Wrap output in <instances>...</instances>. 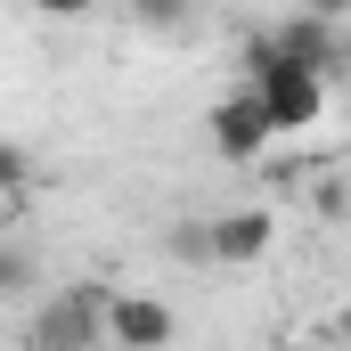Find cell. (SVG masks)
I'll return each mask as SVG.
<instances>
[{
  "label": "cell",
  "mask_w": 351,
  "mask_h": 351,
  "mask_svg": "<svg viewBox=\"0 0 351 351\" xmlns=\"http://www.w3.org/2000/svg\"><path fill=\"white\" fill-rule=\"evenodd\" d=\"M302 8H311V16H335V25L351 16V0H302Z\"/></svg>",
  "instance_id": "8fae6325"
},
{
  "label": "cell",
  "mask_w": 351,
  "mask_h": 351,
  "mask_svg": "<svg viewBox=\"0 0 351 351\" xmlns=\"http://www.w3.org/2000/svg\"><path fill=\"white\" fill-rule=\"evenodd\" d=\"M131 8V25H147V33H180L188 16H196V0H123Z\"/></svg>",
  "instance_id": "52a82bcc"
},
{
  "label": "cell",
  "mask_w": 351,
  "mask_h": 351,
  "mask_svg": "<svg viewBox=\"0 0 351 351\" xmlns=\"http://www.w3.org/2000/svg\"><path fill=\"white\" fill-rule=\"evenodd\" d=\"M25 343H33V351H98V343H106V294H98V286L49 294V302L33 311Z\"/></svg>",
  "instance_id": "7a4b0ae2"
},
{
  "label": "cell",
  "mask_w": 351,
  "mask_h": 351,
  "mask_svg": "<svg viewBox=\"0 0 351 351\" xmlns=\"http://www.w3.org/2000/svg\"><path fill=\"white\" fill-rule=\"evenodd\" d=\"M294 351H327V343H294Z\"/></svg>",
  "instance_id": "7c38bea8"
},
{
  "label": "cell",
  "mask_w": 351,
  "mask_h": 351,
  "mask_svg": "<svg viewBox=\"0 0 351 351\" xmlns=\"http://www.w3.org/2000/svg\"><path fill=\"white\" fill-rule=\"evenodd\" d=\"M245 90L262 98V114H269V131H278V139H286V131H319V123H327V74L294 66L269 33L245 41Z\"/></svg>",
  "instance_id": "6da1fadb"
},
{
  "label": "cell",
  "mask_w": 351,
  "mask_h": 351,
  "mask_svg": "<svg viewBox=\"0 0 351 351\" xmlns=\"http://www.w3.org/2000/svg\"><path fill=\"white\" fill-rule=\"evenodd\" d=\"M25 286H33V262L16 245H0V294H25Z\"/></svg>",
  "instance_id": "9c48e42d"
},
{
  "label": "cell",
  "mask_w": 351,
  "mask_h": 351,
  "mask_svg": "<svg viewBox=\"0 0 351 351\" xmlns=\"http://www.w3.org/2000/svg\"><path fill=\"white\" fill-rule=\"evenodd\" d=\"M269 245H278V221H269V204H237V213H213V221H204V262H221V269L262 262Z\"/></svg>",
  "instance_id": "8992f818"
},
{
  "label": "cell",
  "mask_w": 351,
  "mask_h": 351,
  "mask_svg": "<svg viewBox=\"0 0 351 351\" xmlns=\"http://www.w3.org/2000/svg\"><path fill=\"white\" fill-rule=\"evenodd\" d=\"M262 33L286 49V58H294V66H311V74H327V82L351 66V41H343V25H335V16H311V8H294L286 25H262Z\"/></svg>",
  "instance_id": "277c9868"
},
{
  "label": "cell",
  "mask_w": 351,
  "mask_h": 351,
  "mask_svg": "<svg viewBox=\"0 0 351 351\" xmlns=\"http://www.w3.org/2000/svg\"><path fill=\"white\" fill-rule=\"evenodd\" d=\"M180 335V311L164 302V294H106V343L114 351H164Z\"/></svg>",
  "instance_id": "3957f363"
},
{
  "label": "cell",
  "mask_w": 351,
  "mask_h": 351,
  "mask_svg": "<svg viewBox=\"0 0 351 351\" xmlns=\"http://www.w3.org/2000/svg\"><path fill=\"white\" fill-rule=\"evenodd\" d=\"M204 131H213V156H221V164H262V147L278 139L254 90H229V98L204 114Z\"/></svg>",
  "instance_id": "5b68a950"
},
{
  "label": "cell",
  "mask_w": 351,
  "mask_h": 351,
  "mask_svg": "<svg viewBox=\"0 0 351 351\" xmlns=\"http://www.w3.org/2000/svg\"><path fill=\"white\" fill-rule=\"evenodd\" d=\"M25 188H33V156L16 139H0V196H25Z\"/></svg>",
  "instance_id": "ba28073f"
},
{
  "label": "cell",
  "mask_w": 351,
  "mask_h": 351,
  "mask_svg": "<svg viewBox=\"0 0 351 351\" xmlns=\"http://www.w3.org/2000/svg\"><path fill=\"white\" fill-rule=\"evenodd\" d=\"M49 16H90V8H106V0H41Z\"/></svg>",
  "instance_id": "30bf717a"
},
{
  "label": "cell",
  "mask_w": 351,
  "mask_h": 351,
  "mask_svg": "<svg viewBox=\"0 0 351 351\" xmlns=\"http://www.w3.org/2000/svg\"><path fill=\"white\" fill-rule=\"evenodd\" d=\"M343 351H351V343H343Z\"/></svg>",
  "instance_id": "4fadbf2b"
}]
</instances>
